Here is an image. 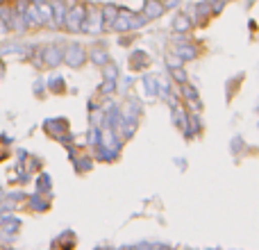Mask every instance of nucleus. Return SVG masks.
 I'll use <instances>...</instances> for the list:
<instances>
[{"label": "nucleus", "instance_id": "nucleus-1", "mask_svg": "<svg viewBox=\"0 0 259 250\" xmlns=\"http://www.w3.org/2000/svg\"><path fill=\"white\" fill-rule=\"evenodd\" d=\"M87 3V18L82 23V34H91L98 36L105 32V21H103V12H100L98 3H91V0H84Z\"/></svg>", "mask_w": 259, "mask_h": 250}, {"label": "nucleus", "instance_id": "nucleus-2", "mask_svg": "<svg viewBox=\"0 0 259 250\" xmlns=\"http://www.w3.org/2000/svg\"><path fill=\"white\" fill-rule=\"evenodd\" d=\"M87 62H89V53H87V48L80 41H68V44L64 46V64H66L68 68L77 71V68H82Z\"/></svg>", "mask_w": 259, "mask_h": 250}, {"label": "nucleus", "instance_id": "nucleus-3", "mask_svg": "<svg viewBox=\"0 0 259 250\" xmlns=\"http://www.w3.org/2000/svg\"><path fill=\"white\" fill-rule=\"evenodd\" d=\"M87 18V3L80 0L77 5L66 9V21H64V32L68 34H82V23Z\"/></svg>", "mask_w": 259, "mask_h": 250}, {"label": "nucleus", "instance_id": "nucleus-4", "mask_svg": "<svg viewBox=\"0 0 259 250\" xmlns=\"http://www.w3.org/2000/svg\"><path fill=\"white\" fill-rule=\"evenodd\" d=\"M189 36V34H187ZM187 36H178V44L173 46V53L178 57H182V62H193L202 55V46L200 41H193V39H187Z\"/></svg>", "mask_w": 259, "mask_h": 250}, {"label": "nucleus", "instance_id": "nucleus-5", "mask_svg": "<svg viewBox=\"0 0 259 250\" xmlns=\"http://www.w3.org/2000/svg\"><path fill=\"white\" fill-rule=\"evenodd\" d=\"M180 91V100H182V105L187 107V112H196V114H202V109H205V105H202L200 100V94H198V89L191 85V82H187V85L178 87Z\"/></svg>", "mask_w": 259, "mask_h": 250}, {"label": "nucleus", "instance_id": "nucleus-6", "mask_svg": "<svg viewBox=\"0 0 259 250\" xmlns=\"http://www.w3.org/2000/svg\"><path fill=\"white\" fill-rule=\"evenodd\" d=\"M41 59H44V68H59L64 64V46L62 44H41Z\"/></svg>", "mask_w": 259, "mask_h": 250}, {"label": "nucleus", "instance_id": "nucleus-7", "mask_svg": "<svg viewBox=\"0 0 259 250\" xmlns=\"http://www.w3.org/2000/svg\"><path fill=\"white\" fill-rule=\"evenodd\" d=\"M189 16H191L193 21V27H207L209 25V21L214 16H211V7L207 0H198V3L191 5V9H189Z\"/></svg>", "mask_w": 259, "mask_h": 250}, {"label": "nucleus", "instance_id": "nucleus-8", "mask_svg": "<svg viewBox=\"0 0 259 250\" xmlns=\"http://www.w3.org/2000/svg\"><path fill=\"white\" fill-rule=\"evenodd\" d=\"M44 132L48 134L50 139H55L57 141L62 134L71 132V121H68L66 116H53V118H46L44 121Z\"/></svg>", "mask_w": 259, "mask_h": 250}, {"label": "nucleus", "instance_id": "nucleus-9", "mask_svg": "<svg viewBox=\"0 0 259 250\" xmlns=\"http://www.w3.org/2000/svg\"><path fill=\"white\" fill-rule=\"evenodd\" d=\"M150 64H152V57L146 53V50H141V48H134L132 53H130V57H127V66H130V71H132V73L148 71V68H150Z\"/></svg>", "mask_w": 259, "mask_h": 250}, {"label": "nucleus", "instance_id": "nucleus-10", "mask_svg": "<svg viewBox=\"0 0 259 250\" xmlns=\"http://www.w3.org/2000/svg\"><path fill=\"white\" fill-rule=\"evenodd\" d=\"M191 30H193L191 16H189L187 12H178V14H175L173 21H170V32H173V34H178V36H187V34H191Z\"/></svg>", "mask_w": 259, "mask_h": 250}, {"label": "nucleus", "instance_id": "nucleus-11", "mask_svg": "<svg viewBox=\"0 0 259 250\" xmlns=\"http://www.w3.org/2000/svg\"><path fill=\"white\" fill-rule=\"evenodd\" d=\"M25 207L32 212V214H46V212L53 207V198L44 196V193H32V196H27L25 200Z\"/></svg>", "mask_w": 259, "mask_h": 250}, {"label": "nucleus", "instance_id": "nucleus-12", "mask_svg": "<svg viewBox=\"0 0 259 250\" xmlns=\"http://www.w3.org/2000/svg\"><path fill=\"white\" fill-rule=\"evenodd\" d=\"M87 53H89V62L94 64L96 68H103L105 64L112 59V55H109V50H107V46L100 41V44H94L91 48H87Z\"/></svg>", "mask_w": 259, "mask_h": 250}, {"label": "nucleus", "instance_id": "nucleus-13", "mask_svg": "<svg viewBox=\"0 0 259 250\" xmlns=\"http://www.w3.org/2000/svg\"><path fill=\"white\" fill-rule=\"evenodd\" d=\"M166 12L168 9H166L164 0H143V5H141V14L148 21H159Z\"/></svg>", "mask_w": 259, "mask_h": 250}, {"label": "nucleus", "instance_id": "nucleus-14", "mask_svg": "<svg viewBox=\"0 0 259 250\" xmlns=\"http://www.w3.org/2000/svg\"><path fill=\"white\" fill-rule=\"evenodd\" d=\"M7 27H9V34H16V36H23L30 32V27H27V23H25V16H23V12H18V9L14 7V3H12V16H9Z\"/></svg>", "mask_w": 259, "mask_h": 250}, {"label": "nucleus", "instance_id": "nucleus-15", "mask_svg": "<svg viewBox=\"0 0 259 250\" xmlns=\"http://www.w3.org/2000/svg\"><path fill=\"white\" fill-rule=\"evenodd\" d=\"M202 118L200 114L196 112H187V132H184V139H196V137H202Z\"/></svg>", "mask_w": 259, "mask_h": 250}, {"label": "nucleus", "instance_id": "nucleus-16", "mask_svg": "<svg viewBox=\"0 0 259 250\" xmlns=\"http://www.w3.org/2000/svg\"><path fill=\"white\" fill-rule=\"evenodd\" d=\"M46 87H48V94H53V96H66L68 94L66 77L59 75V73H53V75L46 77Z\"/></svg>", "mask_w": 259, "mask_h": 250}, {"label": "nucleus", "instance_id": "nucleus-17", "mask_svg": "<svg viewBox=\"0 0 259 250\" xmlns=\"http://www.w3.org/2000/svg\"><path fill=\"white\" fill-rule=\"evenodd\" d=\"M91 155H94V159L100 161V164H114V161H118L121 152L114 150V148H107V146H96V148H91Z\"/></svg>", "mask_w": 259, "mask_h": 250}, {"label": "nucleus", "instance_id": "nucleus-18", "mask_svg": "<svg viewBox=\"0 0 259 250\" xmlns=\"http://www.w3.org/2000/svg\"><path fill=\"white\" fill-rule=\"evenodd\" d=\"M23 16H25V23H27V27H30V30H44V27H46L44 18H41L39 7H36L34 3L27 5L25 12H23Z\"/></svg>", "mask_w": 259, "mask_h": 250}, {"label": "nucleus", "instance_id": "nucleus-19", "mask_svg": "<svg viewBox=\"0 0 259 250\" xmlns=\"http://www.w3.org/2000/svg\"><path fill=\"white\" fill-rule=\"evenodd\" d=\"M34 191L53 198V175L46 173V171H39V173L34 175Z\"/></svg>", "mask_w": 259, "mask_h": 250}, {"label": "nucleus", "instance_id": "nucleus-20", "mask_svg": "<svg viewBox=\"0 0 259 250\" xmlns=\"http://www.w3.org/2000/svg\"><path fill=\"white\" fill-rule=\"evenodd\" d=\"M137 128H139V118H123L121 125H118V130H116V134L121 137L123 143H127L130 139L137 134Z\"/></svg>", "mask_w": 259, "mask_h": 250}, {"label": "nucleus", "instance_id": "nucleus-21", "mask_svg": "<svg viewBox=\"0 0 259 250\" xmlns=\"http://www.w3.org/2000/svg\"><path fill=\"white\" fill-rule=\"evenodd\" d=\"M100 12H103V21H105V32H112V23L118 16V5L116 3H103L100 5Z\"/></svg>", "mask_w": 259, "mask_h": 250}, {"label": "nucleus", "instance_id": "nucleus-22", "mask_svg": "<svg viewBox=\"0 0 259 250\" xmlns=\"http://www.w3.org/2000/svg\"><path fill=\"white\" fill-rule=\"evenodd\" d=\"M18 166H21L27 175H32V178H34L39 171H44V159H41V157H36V155H27Z\"/></svg>", "mask_w": 259, "mask_h": 250}, {"label": "nucleus", "instance_id": "nucleus-23", "mask_svg": "<svg viewBox=\"0 0 259 250\" xmlns=\"http://www.w3.org/2000/svg\"><path fill=\"white\" fill-rule=\"evenodd\" d=\"M66 5L55 0L53 3V18H55V30H64V21H66Z\"/></svg>", "mask_w": 259, "mask_h": 250}, {"label": "nucleus", "instance_id": "nucleus-24", "mask_svg": "<svg viewBox=\"0 0 259 250\" xmlns=\"http://www.w3.org/2000/svg\"><path fill=\"white\" fill-rule=\"evenodd\" d=\"M96 94H98V98H109V96L118 94V80H103L96 89Z\"/></svg>", "mask_w": 259, "mask_h": 250}, {"label": "nucleus", "instance_id": "nucleus-25", "mask_svg": "<svg viewBox=\"0 0 259 250\" xmlns=\"http://www.w3.org/2000/svg\"><path fill=\"white\" fill-rule=\"evenodd\" d=\"M100 75H103V80H118V77H121V68H118V64L114 62V59H109V62L100 68Z\"/></svg>", "mask_w": 259, "mask_h": 250}, {"label": "nucleus", "instance_id": "nucleus-26", "mask_svg": "<svg viewBox=\"0 0 259 250\" xmlns=\"http://www.w3.org/2000/svg\"><path fill=\"white\" fill-rule=\"evenodd\" d=\"M143 87H146V94L150 96V98H157V94H159V80H157L155 75H150V73H146V75L141 77Z\"/></svg>", "mask_w": 259, "mask_h": 250}, {"label": "nucleus", "instance_id": "nucleus-27", "mask_svg": "<svg viewBox=\"0 0 259 250\" xmlns=\"http://www.w3.org/2000/svg\"><path fill=\"white\" fill-rule=\"evenodd\" d=\"M112 32H116V34H127L130 30V16H125V14H118L116 21L112 23Z\"/></svg>", "mask_w": 259, "mask_h": 250}, {"label": "nucleus", "instance_id": "nucleus-28", "mask_svg": "<svg viewBox=\"0 0 259 250\" xmlns=\"http://www.w3.org/2000/svg\"><path fill=\"white\" fill-rule=\"evenodd\" d=\"M243 73H239V75H234L232 80H228L225 82V89H228V100H232L234 98V94L239 91V87H241V82H243Z\"/></svg>", "mask_w": 259, "mask_h": 250}, {"label": "nucleus", "instance_id": "nucleus-29", "mask_svg": "<svg viewBox=\"0 0 259 250\" xmlns=\"http://www.w3.org/2000/svg\"><path fill=\"white\" fill-rule=\"evenodd\" d=\"M148 23H150V21H148L141 12H132V16H130V30L137 32V30H141V27H146Z\"/></svg>", "mask_w": 259, "mask_h": 250}, {"label": "nucleus", "instance_id": "nucleus-30", "mask_svg": "<svg viewBox=\"0 0 259 250\" xmlns=\"http://www.w3.org/2000/svg\"><path fill=\"white\" fill-rule=\"evenodd\" d=\"M168 73H170V80H173L178 87H182V85H187V82H189V73L184 71V66H180V68H170Z\"/></svg>", "mask_w": 259, "mask_h": 250}, {"label": "nucleus", "instance_id": "nucleus-31", "mask_svg": "<svg viewBox=\"0 0 259 250\" xmlns=\"http://www.w3.org/2000/svg\"><path fill=\"white\" fill-rule=\"evenodd\" d=\"M32 94L36 96V98L39 100H44L46 96H48V87H46V77H36L34 80V85H32Z\"/></svg>", "mask_w": 259, "mask_h": 250}, {"label": "nucleus", "instance_id": "nucleus-32", "mask_svg": "<svg viewBox=\"0 0 259 250\" xmlns=\"http://www.w3.org/2000/svg\"><path fill=\"white\" fill-rule=\"evenodd\" d=\"M96 146H100V128L89 125V130H87V148H96Z\"/></svg>", "mask_w": 259, "mask_h": 250}, {"label": "nucleus", "instance_id": "nucleus-33", "mask_svg": "<svg viewBox=\"0 0 259 250\" xmlns=\"http://www.w3.org/2000/svg\"><path fill=\"white\" fill-rule=\"evenodd\" d=\"M180 66H184V62H182V57H178V55L170 50V53H166V68H180Z\"/></svg>", "mask_w": 259, "mask_h": 250}, {"label": "nucleus", "instance_id": "nucleus-34", "mask_svg": "<svg viewBox=\"0 0 259 250\" xmlns=\"http://www.w3.org/2000/svg\"><path fill=\"white\" fill-rule=\"evenodd\" d=\"M57 143H62L66 150H71V148H75L77 143H75V134H73V130L71 132H66V134H62V137L57 139Z\"/></svg>", "mask_w": 259, "mask_h": 250}, {"label": "nucleus", "instance_id": "nucleus-35", "mask_svg": "<svg viewBox=\"0 0 259 250\" xmlns=\"http://www.w3.org/2000/svg\"><path fill=\"white\" fill-rule=\"evenodd\" d=\"M59 243H64L62 250H71L73 246H75V234H73V232H64L62 237H59Z\"/></svg>", "mask_w": 259, "mask_h": 250}, {"label": "nucleus", "instance_id": "nucleus-36", "mask_svg": "<svg viewBox=\"0 0 259 250\" xmlns=\"http://www.w3.org/2000/svg\"><path fill=\"white\" fill-rule=\"evenodd\" d=\"M134 39H137V34H132V32H127V34H118V46L130 48V46L134 44Z\"/></svg>", "mask_w": 259, "mask_h": 250}, {"label": "nucleus", "instance_id": "nucleus-37", "mask_svg": "<svg viewBox=\"0 0 259 250\" xmlns=\"http://www.w3.org/2000/svg\"><path fill=\"white\" fill-rule=\"evenodd\" d=\"M27 155H30V152H27L25 148H16V164H21V161L25 159Z\"/></svg>", "mask_w": 259, "mask_h": 250}, {"label": "nucleus", "instance_id": "nucleus-38", "mask_svg": "<svg viewBox=\"0 0 259 250\" xmlns=\"http://www.w3.org/2000/svg\"><path fill=\"white\" fill-rule=\"evenodd\" d=\"M14 143V139L12 137H7V134H0V146H5V148H9Z\"/></svg>", "mask_w": 259, "mask_h": 250}, {"label": "nucleus", "instance_id": "nucleus-39", "mask_svg": "<svg viewBox=\"0 0 259 250\" xmlns=\"http://www.w3.org/2000/svg\"><path fill=\"white\" fill-rule=\"evenodd\" d=\"M180 3H182V0H164L166 9H178V7H180Z\"/></svg>", "mask_w": 259, "mask_h": 250}, {"label": "nucleus", "instance_id": "nucleus-40", "mask_svg": "<svg viewBox=\"0 0 259 250\" xmlns=\"http://www.w3.org/2000/svg\"><path fill=\"white\" fill-rule=\"evenodd\" d=\"M7 159H9V148L0 146V164H3V161H7Z\"/></svg>", "mask_w": 259, "mask_h": 250}, {"label": "nucleus", "instance_id": "nucleus-41", "mask_svg": "<svg viewBox=\"0 0 259 250\" xmlns=\"http://www.w3.org/2000/svg\"><path fill=\"white\" fill-rule=\"evenodd\" d=\"M5 73H7V66H5V59L0 57V77H5Z\"/></svg>", "mask_w": 259, "mask_h": 250}, {"label": "nucleus", "instance_id": "nucleus-42", "mask_svg": "<svg viewBox=\"0 0 259 250\" xmlns=\"http://www.w3.org/2000/svg\"><path fill=\"white\" fill-rule=\"evenodd\" d=\"M248 27H250V32H257V21H250L248 23Z\"/></svg>", "mask_w": 259, "mask_h": 250}, {"label": "nucleus", "instance_id": "nucleus-43", "mask_svg": "<svg viewBox=\"0 0 259 250\" xmlns=\"http://www.w3.org/2000/svg\"><path fill=\"white\" fill-rule=\"evenodd\" d=\"M3 196H5V189H3V187H0V200H3Z\"/></svg>", "mask_w": 259, "mask_h": 250}, {"label": "nucleus", "instance_id": "nucleus-44", "mask_svg": "<svg viewBox=\"0 0 259 250\" xmlns=\"http://www.w3.org/2000/svg\"><path fill=\"white\" fill-rule=\"evenodd\" d=\"M5 250H12V248H5Z\"/></svg>", "mask_w": 259, "mask_h": 250}, {"label": "nucleus", "instance_id": "nucleus-45", "mask_svg": "<svg viewBox=\"0 0 259 250\" xmlns=\"http://www.w3.org/2000/svg\"><path fill=\"white\" fill-rule=\"evenodd\" d=\"M59 3H64V0H59Z\"/></svg>", "mask_w": 259, "mask_h": 250}]
</instances>
